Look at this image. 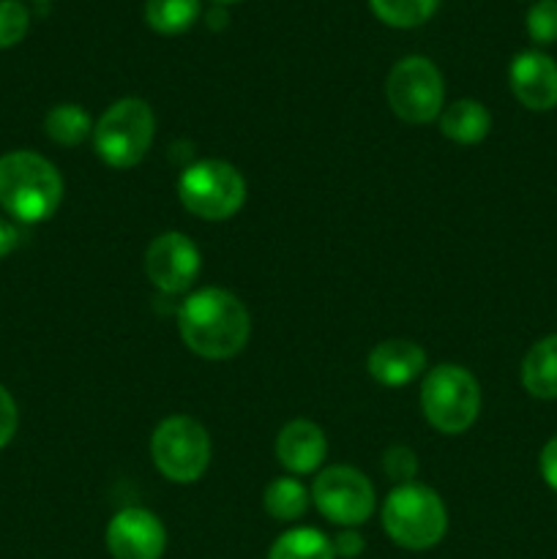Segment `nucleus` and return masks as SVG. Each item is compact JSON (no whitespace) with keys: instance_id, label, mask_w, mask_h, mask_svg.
<instances>
[{"instance_id":"28","label":"nucleus","mask_w":557,"mask_h":559,"mask_svg":"<svg viewBox=\"0 0 557 559\" xmlns=\"http://www.w3.org/2000/svg\"><path fill=\"white\" fill-rule=\"evenodd\" d=\"M16 243H20V229L5 222V218H0V260L9 257L16 249Z\"/></svg>"},{"instance_id":"26","label":"nucleus","mask_w":557,"mask_h":559,"mask_svg":"<svg viewBox=\"0 0 557 559\" xmlns=\"http://www.w3.org/2000/svg\"><path fill=\"white\" fill-rule=\"evenodd\" d=\"M331 544H333V555L344 559H353L364 551V538L355 533V527H344V533H339V538L331 540Z\"/></svg>"},{"instance_id":"13","label":"nucleus","mask_w":557,"mask_h":559,"mask_svg":"<svg viewBox=\"0 0 557 559\" xmlns=\"http://www.w3.org/2000/svg\"><path fill=\"white\" fill-rule=\"evenodd\" d=\"M328 453L325 435L311 420H289L276 437V459L293 475H309L322 464Z\"/></svg>"},{"instance_id":"24","label":"nucleus","mask_w":557,"mask_h":559,"mask_svg":"<svg viewBox=\"0 0 557 559\" xmlns=\"http://www.w3.org/2000/svg\"><path fill=\"white\" fill-rule=\"evenodd\" d=\"M386 473L391 475L393 480H402V484H413L415 473H418V459L410 448H391L386 453Z\"/></svg>"},{"instance_id":"16","label":"nucleus","mask_w":557,"mask_h":559,"mask_svg":"<svg viewBox=\"0 0 557 559\" xmlns=\"http://www.w3.org/2000/svg\"><path fill=\"white\" fill-rule=\"evenodd\" d=\"M440 129L448 140L459 142V145H475V142H481L489 134L491 115L481 102L462 98V102H453L442 112Z\"/></svg>"},{"instance_id":"27","label":"nucleus","mask_w":557,"mask_h":559,"mask_svg":"<svg viewBox=\"0 0 557 559\" xmlns=\"http://www.w3.org/2000/svg\"><path fill=\"white\" fill-rule=\"evenodd\" d=\"M541 475H544L546 486L557 491V437L546 442L541 451Z\"/></svg>"},{"instance_id":"4","label":"nucleus","mask_w":557,"mask_h":559,"mask_svg":"<svg viewBox=\"0 0 557 559\" xmlns=\"http://www.w3.org/2000/svg\"><path fill=\"white\" fill-rule=\"evenodd\" d=\"M156 134L153 109L142 98H120L93 126V145L102 162L115 169L137 167Z\"/></svg>"},{"instance_id":"10","label":"nucleus","mask_w":557,"mask_h":559,"mask_svg":"<svg viewBox=\"0 0 557 559\" xmlns=\"http://www.w3.org/2000/svg\"><path fill=\"white\" fill-rule=\"evenodd\" d=\"M145 273L162 293H186L200 273V249L183 233L158 235L145 251Z\"/></svg>"},{"instance_id":"11","label":"nucleus","mask_w":557,"mask_h":559,"mask_svg":"<svg viewBox=\"0 0 557 559\" xmlns=\"http://www.w3.org/2000/svg\"><path fill=\"white\" fill-rule=\"evenodd\" d=\"M107 549L112 559H162L167 549V530L156 513L126 508L109 522Z\"/></svg>"},{"instance_id":"29","label":"nucleus","mask_w":557,"mask_h":559,"mask_svg":"<svg viewBox=\"0 0 557 559\" xmlns=\"http://www.w3.org/2000/svg\"><path fill=\"white\" fill-rule=\"evenodd\" d=\"M224 22H227V14H224L222 9H216V11H211V14H208V25H211V27H222Z\"/></svg>"},{"instance_id":"21","label":"nucleus","mask_w":557,"mask_h":559,"mask_svg":"<svg viewBox=\"0 0 557 559\" xmlns=\"http://www.w3.org/2000/svg\"><path fill=\"white\" fill-rule=\"evenodd\" d=\"M375 14L391 27H418L437 11L440 0H369Z\"/></svg>"},{"instance_id":"17","label":"nucleus","mask_w":557,"mask_h":559,"mask_svg":"<svg viewBox=\"0 0 557 559\" xmlns=\"http://www.w3.org/2000/svg\"><path fill=\"white\" fill-rule=\"evenodd\" d=\"M44 131L55 145L76 147L93 134V120L80 104H58L44 118Z\"/></svg>"},{"instance_id":"18","label":"nucleus","mask_w":557,"mask_h":559,"mask_svg":"<svg viewBox=\"0 0 557 559\" xmlns=\"http://www.w3.org/2000/svg\"><path fill=\"white\" fill-rule=\"evenodd\" d=\"M268 559H336L333 544L311 527H298L273 540Z\"/></svg>"},{"instance_id":"8","label":"nucleus","mask_w":557,"mask_h":559,"mask_svg":"<svg viewBox=\"0 0 557 559\" xmlns=\"http://www.w3.org/2000/svg\"><path fill=\"white\" fill-rule=\"evenodd\" d=\"M386 96L393 112L404 123H429L440 115L446 85L431 60L410 55L391 69L386 80Z\"/></svg>"},{"instance_id":"9","label":"nucleus","mask_w":557,"mask_h":559,"mask_svg":"<svg viewBox=\"0 0 557 559\" xmlns=\"http://www.w3.org/2000/svg\"><path fill=\"white\" fill-rule=\"evenodd\" d=\"M311 500L317 511L339 527H358L375 511V489L353 467L322 469L311 486Z\"/></svg>"},{"instance_id":"30","label":"nucleus","mask_w":557,"mask_h":559,"mask_svg":"<svg viewBox=\"0 0 557 559\" xmlns=\"http://www.w3.org/2000/svg\"><path fill=\"white\" fill-rule=\"evenodd\" d=\"M218 3H235V0H218Z\"/></svg>"},{"instance_id":"31","label":"nucleus","mask_w":557,"mask_h":559,"mask_svg":"<svg viewBox=\"0 0 557 559\" xmlns=\"http://www.w3.org/2000/svg\"><path fill=\"white\" fill-rule=\"evenodd\" d=\"M38 3H42V0H38Z\"/></svg>"},{"instance_id":"1","label":"nucleus","mask_w":557,"mask_h":559,"mask_svg":"<svg viewBox=\"0 0 557 559\" xmlns=\"http://www.w3.org/2000/svg\"><path fill=\"white\" fill-rule=\"evenodd\" d=\"M180 338L194 355L227 360L246 347L251 320L246 306L233 293L218 287L197 289L178 311Z\"/></svg>"},{"instance_id":"14","label":"nucleus","mask_w":557,"mask_h":559,"mask_svg":"<svg viewBox=\"0 0 557 559\" xmlns=\"http://www.w3.org/2000/svg\"><path fill=\"white\" fill-rule=\"evenodd\" d=\"M426 353L415 342H404V338H391V342H380L369 353L366 369L375 377L380 385L386 388H402L413 382L415 377L424 371Z\"/></svg>"},{"instance_id":"5","label":"nucleus","mask_w":557,"mask_h":559,"mask_svg":"<svg viewBox=\"0 0 557 559\" xmlns=\"http://www.w3.org/2000/svg\"><path fill=\"white\" fill-rule=\"evenodd\" d=\"M424 418L442 435H462L475 424L481 409L478 380L453 364L435 366L420 388Z\"/></svg>"},{"instance_id":"3","label":"nucleus","mask_w":557,"mask_h":559,"mask_svg":"<svg viewBox=\"0 0 557 559\" xmlns=\"http://www.w3.org/2000/svg\"><path fill=\"white\" fill-rule=\"evenodd\" d=\"M382 527L388 538L410 551L431 549L448 530V513L440 495L429 486L402 484L382 506Z\"/></svg>"},{"instance_id":"6","label":"nucleus","mask_w":557,"mask_h":559,"mask_svg":"<svg viewBox=\"0 0 557 559\" xmlns=\"http://www.w3.org/2000/svg\"><path fill=\"white\" fill-rule=\"evenodd\" d=\"M180 202L202 222H224L235 216L246 202V180L233 164L205 158L191 167L178 180Z\"/></svg>"},{"instance_id":"2","label":"nucleus","mask_w":557,"mask_h":559,"mask_svg":"<svg viewBox=\"0 0 557 559\" xmlns=\"http://www.w3.org/2000/svg\"><path fill=\"white\" fill-rule=\"evenodd\" d=\"M63 200V178L49 158L33 151L0 156V207L22 224L47 222Z\"/></svg>"},{"instance_id":"22","label":"nucleus","mask_w":557,"mask_h":559,"mask_svg":"<svg viewBox=\"0 0 557 559\" xmlns=\"http://www.w3.org/2000/svg\"><path fill=\"white\" fill-rule=\"evenodd\" d=\"M31 14L20 0H0V49L16 47L27 36Z\"/></svg>"},{"instance_id":"7","label":"nucleus","mask_w":557,"mask_h":559,"mask_svg":"<svg viewBox=\"0 0 557 559\" xmlns=\"http://www.w3.org/2000/svg\"><path fill=\"white\" fill-rule=\"evenodd\" d=\"M151 456L158 473L173 484H194L211 464V437L200 420L173 415L151 437Z\"/></svg>"},{"instance_id":"19","label":"nucleus","mask_w":557,"mask_h":559,"mask_svg":"<svg viewBox=\"0 0 557 559\" xmlns=\"http://www.w3.org/2000/svg\"><path fill=\"white\" fill-rule=\"evenodd\" d=\"M200 16V0H147L145 22L162 36L189 31Z\"/></svg>"},{"instance_id":"23","label":"nucleus","mask_w":557,"mask_h":559,"mask_svg":"<svg viewBox=\"0 0 557 559\" xmlns=\"http://www.w3.org/2000/svg\"><path fill=\"white\" fill-rule=\"evenodd\" d=\"M528 33L538 44L557 41V0H538L528 11Z\"/></svg>"},{"instance_id":"20","label":"nucleus","mask_w":557,"mask_h":559,"mask_svg":"<svg viewBox=\"0 0 557 559\" xmlns=\"http://www.w3.org/2000/svg\"><path fill=\"white\" fill-rule=\"evenodd\" d=\"M268 516L276 522H295L309 508V491L295 478H276L268 484L265 497H262Z\"/></svg>"},{"instance_id":"25","label":"nucleus","mask_w":557,"mask_h":559,"mask_svg":"<svg viewBox=\"0 0 557 559\" xmlns=\"http://www.w3.org/2000/svg\"><path fill=\"white\" fill-rule=\"evenodd\" d=\"M16 426H20V413H16L14 399H11V393L0 385V448H5L14 440Z\"/></svg>"},{"instance_id":"12","label":"nucleus","mask_w":557,"mask_h":559,"mask_svg":"<svg viewBox=\"0 0 557 559\" xmlns=\"http://www.w3.org/2000/svg\"><path fill=\"white\" fill-rule=\"evenodd\" d=\"M511 80L513 96L519 104L533 112H546V109L557 107V63L544 52H528L517 55L508 71Z\"/></svg>"},{"instance_id":"15","label":"nucleus","mask_w":557,"mask_h":559,"mask_svg":"<svg viewBox=\"0 0 557 559\" xmlns=\"http://www.w3.org/2000/svg\"><path fill=\"white\" fill-rule=\"evenodd\" d=\"M522 385L535 399H557V336L541 338L524 355Z\"/></svg>"}]
</instances>
